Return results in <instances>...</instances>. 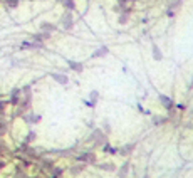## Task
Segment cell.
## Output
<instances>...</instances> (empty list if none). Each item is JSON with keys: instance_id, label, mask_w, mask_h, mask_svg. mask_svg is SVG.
<instances>
[{"instance_id": "6da1fadb", "label": "cell", "mask_w": 193, "mask_h": 178, "mask_svg": "<svg viewBox=\"0 0 193 178\" xmlns=\"http://www.w3.org/2000/svg\"><path fill=\"white\" fill-rule=\"evenodd\" d=\"M52 77H54L57 82H61V84H67V77H65V76H61V74H52Z\"/></svg>"}, {"instance_id": "ba28073f", "label": "cell", "mask_w": 193, "mask_h": 178, "mask_svg": "<svg viewBox=\"0 0 193 178\" xmlns=\"http://www.w3.org/2000/svg\"><path fill=\"white\" fill-rule=\"evenodd\" d=\"M40 29H42V30H54V25H52V24L44 22V24H40Z\"/></svg>"}, {"instance_id": "4fadbf2b", "label": "cell", "mask_w": 193, "mask_h": 178, "mask_svg": "<svg viewBox=\"0 0 193 178\" xmlns=\"http://www.w3.org/2000/svg\"><path fill=\"white\" fill-rule=\"evenodd\" d=\"M3 109H5V103L0 101V113H3Z\"/></svg>"}, {"instance_id": "5b68a950", "label": "cell", "mask_w": 193, "mask_h": 178, "mask_svg": "<svg viewBox=\"0 0 193 178\" xmlns=\"http://www.w3.org/2000/svg\"><path fill=\"white\" fill-rule=\"evenodd\" d=\"M106 52H108V47H101L99 51H96V52L92 54V57H99V56H104Z\"/></svg>"}, {"instance_id": "8992f818", "label": "cell", "mask_w": 193, "mask_h": 178, "mask_svg": "<svg viewBox=\"0 0 193 178\" xmlns=\"http://www.w3.org/2000/svg\"><path fill=\"white\" fill-rule=\"evenodd\" d=\"M161 103H163L166 107H171V104H173V101H171L170 98H166V96H161Z\"/></svg>"}, {"instance_id": "9c48e42d", "label": "cell", "mask_w": 193, "mask_h": 178, "mask_svg": "<svg viewBox=\"0 0 193 178\" xmlns=\"http://www.w3.org/2000/svg\"><path fill=\"white\" fill-rule=\"evenodd\" d=\"M5 3H7L9 7H12V9H14V7L19 5V0H5Z\"/></svg>"}, {"instance_id": "52a82bcc", "label": "cell", "mask_w": 193, "mask_h": 178, "mask_svg": "<svg viewBox=\"0 0 193 178\" xmlns=\"http://www.w3.org/2000/svg\"><path fill=\"white\" fill-rule=\"evenodd\" d=\"M153 56H155V59H161V51H159V49H158V45H155V47H153Z\"/></svg>"}, {"instance_id": "5bb4252c", "label": "cell", "mask_w": 193, "mask_h": 178, "mask_svg": "<svg viewBox=\"0 0 193 178\" xmlns=\"http://www.w3.org/2000/svg\"><path fill=\"white\" fill-rule=\"evenodd\" d=\"M97 96H99V94H97V91H92V93H91V98L92 99H96Z\"/></svg>"}, {"instance_id": "8fae6325", "label": "cell", "mask_w": 193, "mask_h": 178, "mask_svg": "<svg viewBox=\"0 0 193 178\" xmlns=\"http://www.w3.org/2000/svg\"><path fill=\"white\" fill-rule=\"evenodd\" d=\"M7 131V128H5V123H0V135L2 133H5Z\"/></svg>"}, {"instance_id": "3957f363", "label": "cell", "mask_w": 193, "mask_h": 178, "mask_svg": "<svg viewBox=\"0 0 193 178\" xmlns=\"http://www.w3.org/2000/svg\"><path fill=\"white\" fill-rule=\"evenodd\" d=\"M69 66H71L72 69H76L77 72L83 71V64H81V62H72V61H69Z\"/></svg>"}, {"instance_id": "9a60e30c", "label": "cell", "mask_w": 193, "mask_h": 178, "mask_svg": "<svg viewBox=\"0 0 193 178\" xmlns=\"http://www.w3.org/2000/svg\"><path fill=\"white\" fill-rule=\"evenodd\" d=\"M191 88H193V82H191Z\"/></svg>"}, {"instance_id": "30bf717a", "label": "cell", "mask_w": 193, "mask_h": 178, "mask_svg": "<svg viewBox=\"0 0 193 178\" xmlns=\"http://www.w3.org/2000/svg\"><path fill=\"white\" fill-rule=\"evenodd\" d=\"M62 3H65V7H69V9H74V2L72 0H61Z\"/></svg>"}, {"instance_id": "277c9868", "label": "cell", "mask_w": 193, "mask_h": 178, "mask_svg": "<svg viewBox=\"0 0 193 178\" xmlns=\"http://www.w3.org/2000/svg\"><path fill=\"white\" fill-rule=\"evenodd\" d=\"M19 94H20L19 89H14V91H12V103H14V104H17V103H19Z\"/></svg>"}, {"instance_id": "7a4b0ae2", "label": "cell", "mask_w": 193, "mask_h": 178, "mask_svg": "<svg viewBox=\"0 0 193 178\" xmlns=\"http://www.w3.org/2000/svg\"><path fill=\"white\" fill-rule=\"evenodd\" d=\"M64 27H65V29H71V27H72V17H71L69 14L64 17Z\"/></svg>"}, {"instance_id": "7c38bea8", "label": "cell", "mask_w": 193, "mask_h": 178, "mask_svg": "<svg viewBox=\"0 0 193 178\" xmlns=\"http://www.w3.org/2000/svg\"><path fill=\"white\" fill-rule=\"evenodd\" d=\"M34 138H35V133H29V136H27V143H29V141H32Z\"/></svg>"}]
</instances>
